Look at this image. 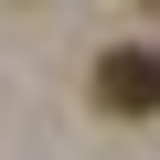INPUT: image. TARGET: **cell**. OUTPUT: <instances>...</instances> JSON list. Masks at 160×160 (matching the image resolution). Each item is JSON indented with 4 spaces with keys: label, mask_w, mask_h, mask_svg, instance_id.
I'll use <instances>...</instances> for the list:
<instances>
[{
    "label": "cell",
    "mask_w": 160,
    "mask_h": 160,
    "mask_svg": "<svg viewBox=\"0 0 160 160\" xmlns=\"http://www.w3.org/2000/svg\"><path fill=\"white\" fill-rule=\"evenodd\" d=\"M96 107H118V118H149V53H139V43H118V53L96 64Z\"/></svg>",
    "instance_id": "obj_1"
}]
</instances>
